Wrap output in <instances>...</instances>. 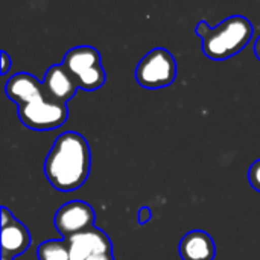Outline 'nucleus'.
Instances as JSON below:
<instances>
[{
    "label": "nucleus",
    "mask_w": 260,
    "mask_h": 260,
    "mask_svg": "<svg viewBox=\"0 0 260 260\" xmlns=\"http://www.w3.org/2000/svg\"><path fill=\"white\" fill-rule=\"evenodd\" d=\"M91 154L88 142L75 131L56 137L44 163L49 183L59 192L79 189L90 175Z\"/></svg>",
    "instance_id": "nucleus-1"
},
{
    "label": "nucleus",
    "mask_w": 260,
    "mask_h": 260,
    "mask_svg": "<svg viewBox=\"0 0 260 260\" xmlns=\"http://www.w3.org/2000/svg\"><path fill=\"white\" fill-rule=\"evenodd\" d=\"M253 32V24L242 15L229 17L216 27H210L206 21H200L197 26V34L203 40L204 55L215 61L239 53L251 41Z\"/></svg>",
    "instance_id": "nucleus-2"
},
{
    "label": "nucleus",
    "mask_w": 260,
    "mask_h": 260,
    "mask_svg": "<svg viewBox=\"0 0 260 260\" xmlns=\"http://www.w3.org/2000/svg\"><path fill=\"white\" fill-rule=\"evenodd\" d=\"M61 64L75 78L78 87L85 91H94L105 84L101 53L91 46H78L70 49Z\"/></svg>",
    "instance_id": "nucleus-3"
},
{
    "label": "nucleus",
    "mask_w": 260,
    "mask_h": 260,
    "mask_svg": "<svg viewBox=\"0 0 260 260\" xmlns=\"http://www.w3.org/2000/svg\"><path fill=\"white\" fill-rule=\"evenodd\" d=\"M177 78V61L174 55L163 49L155 47L148 52L136 69L137 82L148 90H157L171 85Z\"/></svg>",
    "instance_id": "nucleus-4"
},
{
    "label": "nucleus",
    "mask_w": 260,
    "mask_h": 260,
    "mask_svg": "<svg viewBox=\"0 0 260 260\" xmlns=\"http://www.w3.org/2000/svg\"><path fill=\"white\" fill-rule=\"evenodd\" d=\"M67 116V105L49 99L46 93L18 105V117L21 123L37 131H49L59 128L66 123Z\"/></svg>",
    "instance_id": "nucleus-5"
},
{
    "label": "nucleus",
    "mask_w": 260,
    "mask_h": 260,
    "mask_svg": "<svg viewBox=\"0 0 260 260\" xmlns=\"http://www.w3.org/2000/svg\"><path fill=\"white\" fill-rule=\"evenodd\" d=\"M53 222L58 233L69 239L73 235L93 229L94 212L91 206L84 201H70L58 209Z\"/></svg>",
    "instance_id": "nucleus-6"
},
{
    "label": "nucleus",
    "mask_w": 260,
    "mask_h": 260,
    "mask_svg": "<svg viewBox=\"0 0 260 260\" xmlns=\"http://www.w3.org/2000/svg\"><path fill=\"white\" fill-rule=\"evenodd\" d=\"M70 251V260H87L94 254L111 253L110 238L99 229H88L82 233L66 239Z\"/></svg>",
    "instance_id": "nucleus-7"
},
{
    "label": "nucleus",
    "mask_w": 260,
    "mask_h": 260,
    "mask_svg": "<svg viewBox=\"0 0 260 260\" xmlns=\"http://www.w3.org/2000/svg\"><path fill=\"white\" fill-rule=\"evenodd\" d=\"M43 88L49 99L67 105V102L75 96L79 87L75 78L62 64H55L47 69L43 79Z\"/></svg>",
    "instance_id": "nucleus-8"
},
{
    "label": "nucleus",
    "mask_w": 260,
    "mask_h": 260,
    "mask_svg": "<svg viewBox=\"0 0 260 260\" xmlns=\"http://www.w3.org/2000/svg\"><path fill=\"white\" fill-rule=\"evenodd\" d=\"M178 251L183 260H213L216 247L210 235L203 230H193L181 239Z\"/></svg>",
    "instance_id": "nucleus-9"
},
{
    "label": "nucleus",
    "mask_w": 260,
    "mask_h": 260,
    "mask_svg": "<svg viewBox=\"0 0 260 260\" xmlns=\"http://www.w3.org/2000/svg\"><path fill=\"white\" fill-rule=\"evenodd\" d=\"M5 91L11 101L17 102V105H21L24 102H29L30 99L44 94L43 82H40L35 76L24 72L11 76L5 85Z\"/></svg>",
    "instance_id": "nucleus-10"
},
{
    "label": "nucleus",
    "mask_w": 260,
    "mask_h": 260,
    "mask_svg": "<svg viewBox=\"0 0 260 260\" xmlns=\"http://www.w3.org/2000/svg\"><path fill=\"white\" fill-rule=\"evenodd\" d=\"M30 245V235L27 229L15 218L2 227V256L14 259L24 253Z\"/></svg>",
    "instance_id": "nucleus-11"
},
{
    "label": "nucleus",
    "mask_w": 260,
    "mask_h": 260,
    "mask_svg": "<svg viewBox=\"0 0 260 260\" xmlns=\"http://www.w3.org/2000/svg\"><path fill=\"white\" fill-rule=\"evenodd\" d=\"M38 260H70L66 241H46L38 247Z\"/></svg>",
    "instance_id": "nucleus-12"
},
{
    "label": "nucleus",
    "mask_w": 260,
    "mask_h": 260,
    "mask_svg": "<svg viewBox=\"0 0 260 260\" xmlns=\"http://www.w3.org/2000/svg\"><path fill=\"white\" fill-rule=\"evenodd\" d=\"M248 180H250V184L253 186V189L260 192V158L250 166Z\"/></svg>",
    "instance_id": "nucleus-13"
},
{
    "label": "nucleus",
    "mask_w": 260,
    "mask_h": 260,
    "mask_svg": "<svg viewBox=\"0 0 260 260\" xmlns=\"http://www.w3.org/2000/svg\"><path fill=\"white\" fill-rule=\"evenodd\" d=\"M9 66H11V58H9V55L5 50H2V75L3 76L8 73Z\"/></svg>",
    "instance_id": "nucleus-14"
},
{
    "label": "nucleus",
    "mask_w": 260,
    "mask_h": 260,
    "mask_svg": "<svg viewBox=\"0 0 260 260\" xmlns=\"http://www.w3.org/2000/svg\"><path fill=\"white\" fill-rule=\"evenodd\" d=\"M12 219H14L12 213H9V210L6 207H2V227L6 225V224H9Z\"/></svg>",
    "instance_id": "nucleus-15"
},
{
    "label": "nucleus",
    "mask_w": 260,
    "mask_h": 260,
    "mask_svg": "<svg viewBox=\"0 0 260 260\" xmlns=\"http://www.w3.org/2000/svg\"><path fill=\"white\" fill-rule=\"evenodd\" d=\"M87 260H114V259H113V254H111V253H107V254H94V256L88 257Z\"/></svg>",
    "instance_id": "nucleus-16"
},
{
    "label": "nucleus",
    "mask_w": 260,
    "mask_h": 260,
    "mask_svg": "<svg viewBox=\"0 0 260 260\" xmlns=\"http://www.w3.org/2000/svg\"><path fill=\"white\" fill-rule=\"evenodd\" d=\"M254 53H256V56L259 58L260 61V37L256 40V46H254Z\"/></svg>",
    "instance_id": "nucleus-17"
},
{
    "label": "nucleus",
    "mask_w": 260,
    "mask_h": 260,
    "mask_svg": "<svg viewBox=\"0 0 260 260\" xmlns=\"http://www.w3.org/2000/svg\"><path fill=\"white\" fill-rule=\"evenodd\" d=\"M2 260H14V259H9V257H3V256H2Z\"/></svg>",
    "instance_id": "nucleus-18"
}]
</instances>
